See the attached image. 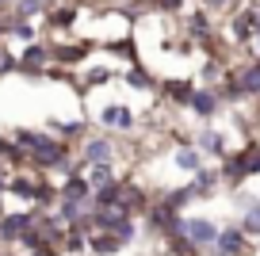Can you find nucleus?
<instances>
[{
  "label": "nucleus",
  "instance_id": "8",
  "mask_svg": "<svg viewBox=\"0 0 260 256\" xmlns=\"http://www.w3.org/2000/svg\"><path fill=\"white\" fill-rule=\"evenodd\" d=\"M149 203H153L149 184H142L134 176H119V195H115V207L119 210H126L130 218H142L149 210Z\"/></svg>",
  "mask_w": 260,
  "mask_h": 256
},
{
  "label": "nucleus",
  "instance_id": "29",
  "mask_svg": "<svg viewBox=\"0 0 260 256\" xmlns=\"http://www.w3.org/2000/svg\"><path fill=\"white\" fill-rule=\"evenodd\" d=\"M195 4H199V8H203V12H211L214 19H218V16L226 19L230 12H234L237 4H241V0H195Z\"/></svg>",
  "mask_w": 260,
  "mask_h": 256
},
{
  "label": "nucleus",
  "instance_id": "26",
  "mask_svg": "<svg viewBox=\"0 0 260 256\" xmlns=\"http://www.w3.org/2000/svg\"><path fill=\"white\" fill-rule=\"evenodd\" d=\"M0 165H8L12 172H16V168H27V153L12 142V134H0Z\"/></svg>",
  "mask_w": 260,
  "mask_h": 256
},
{
  "label": "nucleus",
  "instance_id": "3",
  "mask_svg": "<svg viewBox=\"0 0 260 256\" xmlns=\"http://www.w3.org/2000/svg\"><path fill=\"white\" fill-rule=\"evenodd\" d=\"M84 0H61V4H54V8L46 12V16L39 19V31L42 39H57V35H77L81 31V19H84Z\"/></svg>",
  "mask_w": 260,
  "mask_h": 256
},
{
  "label": "nucleus",
  "instance_id": "9",
  "mask_svg": "<svg viewBox=\"0 0 260 256\" xmlns=\"http://www.w3.org/2000/svg\"><path fill=\"white\" fill-rule=\"evenodd\" d=\"M218 230H222V226L214 222L211 214H184V226H180V233H184L195 248H203V252H211V248H214Z\"/></svg>",
  "mask_w": 260,
  "mask_h": 256
},
{
  "label": "nucleus",
  "instance_id": "11",
  "mask_svg": "<svg viewBox=\"0 0 260 256\" xmlns=\"http://www.w3.org/2000/svg\"><path fill=\"white\" fill-rule=\"evenodd\" d=\"M46 130L54 138H61V142H69V145H77L84 134L92 130V115H88V107L81 104V115H73V119H61V115H50L46 119Z\"/></svg>",
  "mask_w": 260,
  "mask_h": 256
},
{
  "label": "nucleus",
  "instance_id": "4",
  "mask_svg": "<svg viewBox=\"0 0 260 256\" xmlns=\"http://www.w3.org/2000/svg\"><path fill=\"white\" fill-rule=\"evenodd\" d=\"M73 149L81 157V168L84 165H107V161H119V138L107 134V130H88Z\"/></svg>",
  "mask_w": 260,
  "mask_h": 256
},
{
  "label": "nucleus",
  "instance_id": "12",
  "mask_svg": "<svg viewBox=\"0 0 260 256\" xmlns=\"http://www.w3.org/2000/svg\"><path fill=\"white\" fill-rule=\"evenodd\" d=\"M39 184H42V172H35V168H16L8 176V195H4V199H16L19 207H35Z\"/></svg>",
  "mask_w": 260,
  "mask_h": 256
},
{
  "label": "nucleus",
  "instance_id": "32",
  "mask_svg": "<svg viewBox=\"0 0 260 256\" xmlns=\"http://www.w3.org/2000/svg\"><path fill=\"white\" fill-rule=\"evenodd\" d=\"M8 42V12H0V46Z\"/></svg>",
  "mask_w": 260,
  "mask_h": 256
},
{
  "label": "nucleus",
  "instance_id": "27",
  "mask_svg": "<svg viewBox=\"0 0 260 256\" xmlns=\"http://www.w3.org/2000/svg\"><path fill=\"white\" fill-rule=\"evenodd\" d=\"M8 16H12V19H35V23H39V19L46 16V8H42L39 0H12Z\"/></svg>",
  "mask_w": 260,
  "mask_h": 256
},
{
  "label": "nucleus",
  "instance_id": "33",
  "mask_svg": "<svg viewBox=\"0 0 260 256\" xmlns=\"http://www.w3.org/2000/svg\"><path fill=\"white\" fill-rule=\"evenodd\" d=\"M39 4H42V8H46V12H50V8H54V4H61V0H39Z\"/></svg>",
  "mask_w": 260,
  "mask_h": 256
},
{
  "label": "nucleus",
  "instance_id": "23",
  "mask_svg": "<svg viewBox=\"0 0 260 256\" xmlns=\"http://www.w3.org/2000/svg\"><path fill=\"white\" fill-rule=\"evenodd\" d=\"M237 226L245 230L249 241H260V195H252V199L237 210Z\"/></svg>",
  "mask_w": 260,
  "mask_h": 256
},
{
  "label": "nucleus",
  "instance_id": "20",
  "mask_svg": "<svg viewBox=\"0 0 260 256\" xmlns=\"http://www.w3.org/2000/svg\"><path fill=\"white\" fill-rule=\"evenodd\" d=\"M153 199H161L165 207H172L176 214H187V207H195V195L187 184H176V187H157Z\"/></svg>",
  "mask_w": 260,
  "mask_h": 256
},
{
  "label": "nucleus",
  "instance_id": "25",
  "mask_svg": "<svg viewBox=\"0 0 260 256\" xmlns=\"http://www.w3.org/2000/svg\"><path fill=\"white\" fill-rule=\"evenodd\" d=\"M35 39H42V31H39V23H35V19H12V16H8V42L27 46V42H35Z\"/></svg>",
  "mask_w": 260,
  "mask_h": 256
},
{
  "label": "nucleus",
  "instance_id": "5",
  "mask_svg": "<svg viewBox=\"0 0 260 256\" xmlns=\"http://www.w3.org/2000/svg\"><path fill=\"white\" fill-rule=\"evenodd\" d=\"M92 126L107 130V134H115V138L134 134V130H138V111H134L130 104H115V100H107V104L92 115Z\"/></svg>",
  "mask_w": 260,
  "mask_h": 256
},
{
  "label": "nucleus",
  "instance_id": "21",
  "mask_svg": "<svg viewBox=\"0 0 260 256\" xmlns=\"http://www.w3.org/2000/svg\"><path fill=\"white\" fill-rule=\"evenodd\" d=\"M119 252H126V245H122L115 233H107V230L88 233V256H119Z\"/></svg>",
  "mask_w": 260,
  "mask_h": 256
},
{
  "label": "nucleus",
  "instance_id": "15",
  "mask_svg": "<svg viewBox=\"0 0 260 256\" xmlns=\"http://www.w3.org/2000/svg\"><path fill=\"white\" fill-rule=\"evenodd\" d=\"M100 50H104L107 57H115V61H122V65H138L142 61L138 31H122V35H115V39H104Z\"/></svg>",
  "mask_w": 260,
  "mask_h": 256
},
{
  "label": "nucleus",
  "instance_id": "24",
  "mask_svg": "<svg viewBox=\"0 0 260 256\" xmlns=\"http://www.w3.org/2000/svg\"><path fill=\"white\" fill-rule=\"evenodd\" d=\"M57 191H61V199H77V203L92 199V184L84 180V172H73V176L57 180Z\"/></svg>",
  "mask_w": 260,
  "mask_h": 256
},
{
  "label": "nucleus",
  "instance_id": "7",
  "mask_svg": "<svg viewBox=\"0 0 260 256\" xmlns=\"http://www.w3.org/2000/svg\"><path fill=\"white\" fill-rule=\"evenodd\" d=\"M191 142H195V149L203 153L207 161H214V165H218V161L226 157L230 149H234V138H230V130L214 126V122H199V126H195V134H191Z\"/></svg>",
  "mask_w": 260,
  "mask_h": 256
},
{
  "label": "nucleus",
  "instance_id": "14",
  "mask_svg": "<svg viewBox=\"0 0 260 256\" xmlns=\"http://www.w3.org/2000/svg\"><path fill=\"white\" fill-rule=\"evenodd\" d=\"M252 252V241L245 237V230L237 222H226L218 230V241H214V248L207 256H249Z\"/></svg>",
  "mask_w": 260,
  "mask_h": 256
},
{
  "label": "nucleus",
  "instance_id": "2",
  "mask_svg": "<svg viewBox=\"0 0 260 256\" xmlns=\"http://www.w3.org/2000/svg\"><path fill=\"white\" fill-rule=\"evenodd\" d=\"M46 42H50V65H61V69H84L100 50V42L88 35H57Z\"/></svg>",
  "mask_w": 260,
  "mask_h": 256
},
{
  "label": "nucleus",
  "instance_id": "28",
  "mask_svg": "<svg viewBox=\"0 0 260 256\" xmlns=\"http://www.w3.org/2000/svg\"><path fill=\"white\" fill-rule=\"evenodd\" d=\"M187 8H191V0H153V16L161 19H180Z\"/></svg>",
  "mask_w": 260,
  "mask_h": 256
},
{
  "label": "nucleus",
  "instance_id": "1",
  "mask_svg": "<svg viewBox=\"0 0 260 256\" xmlns=\"http://www.w3.org/2000/svg\"><path fill=\"white\" fill-rule=\"evenodd\" d=\"M218 168H222V187H226V191H237V187H245L249 180H260V142L249 138V142L234 145V149L218 161Z\"/></svg>",
  "mask_w": 260,
  "mask_h": 256
},
{
  "label": "nucleus",
  "instance_id": "17",
  "mask_svg": "<svg viewBox=\"0 0 260 256\" xmlns=\"http://www.w3.org/2000/svg\"><path fill=\"white\" fill-rule=\"evenodd\" d=\"M115 80H119V69H115V65L88 61L81 69V100L88 96V92H100V88H107V84H115Z\"/></svg>",
  "mask_w": 260,
  "mask_h": 256
},
{
  "label": "nucleus",
  "instance_id": "22",
  "mask_svg": "<svg viewBox=\"0 0 260 256\" xmlns=\"http://www.w3.org/2000/svg\"><path fill=\"white\" fill-rule=\"evenodd\" d=\"M81 172H84V180L92 184V191H96V187L115 184V180L122 176V172H119V161H107V165H84Z\"/></svg>",
  "mask_w": 260,
  "mask_h": 256
},
{
  "label": "nucleus",
  "instance_id": "13",
  "mask_svg": "<svg viewBox=\"0 0 260 256\" xmlns=\"http://www.w3.org/2000/svg\"><path fill=\"white\" fill-rule=\"evenodd\" d=\"M222 111H226V107H222L218 92H214V88H207V84H195L191 100H187V115H191L195 122H214Z\"/></svg>",
  "mask_w": 260,
  "mask_h": 256
},
{
  "label": "nucleus",
  "instance_id": "34",
  "mask_svg": "<svg viewBox=\"0 0 260 256\" xmlns=\"http://www.w3.org/2000/svg\"><path fill=\"white\" fill-rule=\"evenodd\" d=\"M249 256H260V241H252V252Z\"/></svg>",
  "mask_w": 260,
  "mask_h": 256
},
{
  "label": "nucleus",
  "instance_id": "35",
  "mask_svg": "<svg viewBox=\"0 0 260 256\" xmlns=\"http://www.w3.org/2000/svg\"><path fill=\"white\" fill-rule=\"evenodd\" d=\"M12 8V0H0V12H8Z\"/></svg>",
  "mask_w": 260,
  "mask_h": 256
},
{
  "label": "nucleus",
  "instance_id": "30",
  "mask_svg": "<svg viewBox=\"0 0 260 256\" xmlns=\"http://www.w3.org/2000/svg\"><path fill=\"white\" fill-rule=\"evenodd\" d=\"M4 77H16V50H12L8 42L0 46V80Z\"/></svg>",
  "mask_w": 260,
  "mask_h": 256
},
{
  "label": "nucleus",
  "instance_id": "6",
  "mask_svg": "<svg viewBox=\"0 0 260 256\" xmlns=\"http://www.w3.org/2000/svg\"><path fill=\"white\" fill-rule=\"evenodd\" d=\"M46 69H50V42L46 39H35V42L16 50V77L46 80Z\"/></svg>",
  "mask_w": 260,
  "mask_h": 256
},
{
  "label": "nucleus",
  "instance_id": "10",
  "mask_svg": "<svg viewBox=\"0 0 260 256\" xmlns=\"http://www.w3.org/2000/svg\"><path fill=\"white\" fill-rule=\"evenodd\" d=\"M195 92V77H161L157 80V100L172 111H187V100Z\"/></svg>",
  "mask_w": 260,
  "mask_h": 256
},
{
  "label": "nucleus",
  "instance_id": "19",
  "mask_svg": "<svg viewBox=\"0 0 260 256\" xmlns=\"http://www.w3.org/2000/svg\"><path fill=\"white\" fill-rule=\"evenodd\" d=\"M169 165L176 168V172H184V176H195V172L207 165V157L195 149V145H176V149L169 153Z\"/></svg>",
  "mask_w": 260,
  "mask_h": 256
},
{
  "label": "nucleus",
  "instance_id": "16",
  "mask_svg": "<svg viewBox=\"0 0 260 256\" xmlns=\"http://www.w3.org/2000/svg\"><path fill=\"white\" fill-rule=\"evenodd\" d=\"M187 187H191V195H195V203H207V199H214V195L222 191V168L214 165V161H207L195 176H187Z\"/></svg>",
  "mask_w": 260,
  "mask_h": 256
},
{
  "label": "nucleus",
  "instance_id": "31",
  "mask_svg": "<svg viewBox=\"0 0 260 256\" xmlns=\"http://www.w3.org/2000/svg\"><path fill=\"white\" fill-rule=\"evenodd\" d=\"M8 176H12V168H8V165H0V199L8 195Z\"/></svg>",
  "mask_w": 260,
  "mask_h": 256
},
{
  "label": "nucleus",
  "instance_id": "18",
  "mask_svg": "<svg viewBox=\"0 0 260 256\" xmlns=\"http://www.w3.org/2000/svg\"><path fill=\"white\" fill-rule=\"evenodd\" d=\"M119 80L126 84V88H134V92H149V96H157V73L149 69L146 61H138V65H126V73H119Z\"/></svg>",
  "mask_w": 260,
  "mask_h": 256
}]
</instances>
